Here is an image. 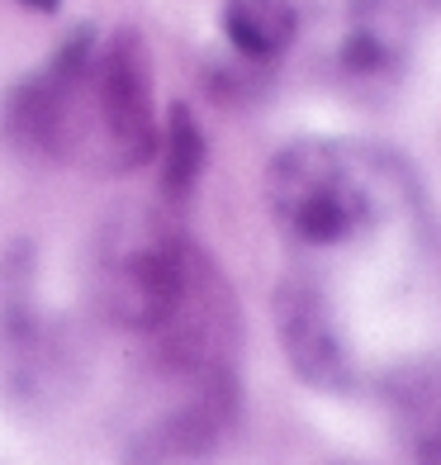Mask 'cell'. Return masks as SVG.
I'll return each mask as SVG.
<instances>
[{"label": "cell", "mask_w": 441, "mask_h": 465, "mask_svg": "<svg viewBox=\"0 0 441 465\" xmlns=\"http://www.w3.org/2000/svg\"><path fill=\"white\" fill-rule=\"evenodd\" d=\"M294 34H299V15L289 0H228L223 5V38L247 62H276L294 44Z\"/></svg>", "instance_id": "52a82bcc"}, {"label": "cell", "mask_w": 441, "mask_h": 465, "mask_svg": "<svg viewBox=\"0 0 441 465\" xmlns=\"http://www.w3.org/2000/svg\"><path fill=\"white\" fill-rule=\"evenodd\" d=\"M86 385L81 337L34 304L29 285L5 294L0 309V409L19 418L62 413Z\"/></svg>", "instance_id": "277c9868"}, {"label": "cell", "mask_w": 441, "mask_h": 465, "mask_svg": "<svg viewBox=\"0 0 441 465\" xmlns=\"http://www.w3.org/2000/svg\"><path fill=\"white\" fill-rule=\"evenodd\" d=\"M95 53L100 38L95 29H72L57 44V53L24 76L5 95V138L15 153L38 157V162H91L95 147V100H91V76H95Z\"/></svg>", "instance_id": "3957f363"}, {"label": "cell", "mask_w": 441, "mask_h": 465, "mask_svg": "<svg viewBox=\"0 0 441 465\" xmlns=\"http://www.w3.org/2000/svg\"><path fill=\"white\" fill-rule=\"evenodd\" d=\"M19 5H29V10H38V15H57L62 0H19Z\"/></svg>", "instance_id": "30bf717a"}, {"label": "cell", "mask_w": 441, "mask_h": 465, "mask_svg": "<svg viewBox=\"0 0 441 465\" xmlns=\"http://www.w3.org/2000/svg\"><path fill=\"white\" fill-rule=\"evenodd\" d=\"M394 418L417 465H441V375L413 371L394 380Z\"/></svg>", "instance_id": "9c48e42d"}, {"label": "cell", "mask_w": 441, "mask_h": 465, "mask_svg": "<svg viewBox=\"0 0 441 465\" xmlns=\"http://www.w3.org/2000/svg\"><path fill=\"white\" fill-rule=\"evenodd\" d=\"M276 332L294 375L313 390H351L356 361L332 319V300L304 276H289L276 290Z\"/></svg>", "instance_id": "8992f818"}, {"label": "cell", "mask_w": 441, "mask_h": 465, "mask_svg": "<svg viewBox=\"0 0 441 465\" xmlns=\"http://www.w3.org/2000/svg\"><path fill=\"white\" fill-rule=\"evenodd\" d=\"M157 162H162V195L185 200L200 185L209 166V138L200 129V119L191 114V104H172L157 138Z\"/></svg>", "instance_id": "ba28073f"}, {"label": "cell", "mask_w": 441, "mask_h": 465, "mask_svg": "<svg viewBox=\"0 0 441 465\" xmlns=\"http://www.w3.org/2000/svg\"><path fill=\"white\" fill-rule=\"evenodd\" d=\"M191 238L152 209H119L91 252V304L110 328L152 337L181 300Z\"/></svg>", "instance_id": "6da1fadb"}, {"label": "cell", "mask_w": 441, "mask_h": 465, "mask_svg": "<svg viewBox=\"0 0 441 465\" xmlns=\"http://www.w3.org/2000/svg\"><path fill=\"white\" fill-rule=\"evenodd\" d=\"M266 204L294 242L338 247L380 214V176L351 147L304 138L270 157Z\"/></svg>", "instance_id": "7a4b0ae2"}, {"label": "cell", "mask_w": 441, "mask_h": 465, "mask_svg": "<svg viewBox=\"0 0 441 465\" xmlns=\"http://www.w3.org/2000/svg\"><path fill=\"white\" fill-rule=\"evenodd\" d=\"M91 100H95V147H91L95 166L133 172V166H147L157 157L162 119L152 95V53H147L142 29L123 25L100 44Z\"/></svg>", "instance_id": "5b68a950"}]
</instances>
